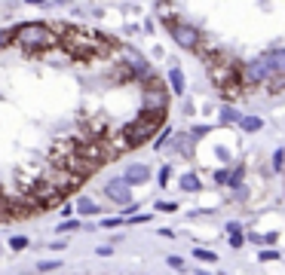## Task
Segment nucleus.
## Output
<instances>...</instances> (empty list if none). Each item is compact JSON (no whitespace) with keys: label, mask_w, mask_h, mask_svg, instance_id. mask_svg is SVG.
Segmentation results:
<instances>
[{"label":"nucleus","mask_w":285,"mask_h":275,"mask_svg":"<svg viewBox=\"0 0 285 275\" xmlns=\"http://www.w3.org/2000/svg\"><path fill=\"white\" fill-rule=\"evenodd\" d=\"M9 248H12V251L28 248V235H12V238H9Z\"/></svg>","instance_id":"obj_14"},{"label":"nucleus","mask_w":285,"mask_h":275,"mask_svg":"<svg viewBox=\"0 0 285 275\" xmlns=\"http://www.w3.org/2000/svg\"><path fill=\"white\" fill-rule=\"evenodd\" d=\"M77 211H80L83 217H89V214H98V205H95L92 199H80V202H77Z\"/></svg>","instance_id":"obj_9"},{"label":"nucleus","mask_w":285,"mask_h":275,"mask_svg":"<svg viewBox=\"0 0 285 275\" xmlns=\"http://www.w3.org/2000/svg\"><path fill=\"white\" fill-rule=\"evenodd\" d=\"M37 269H40V272H49V269H59V263H56V260H43Z\"/></svg>","instance_id":"obj_19"},{"label":"nucleus","mask_w":285,"mask_h":275,"mask_svg":"<svg viewBox=\"0 0 285 275\" xmlns=\"http://www.w3.org/2000/svg\"><path fill=\"white\" fill-rule=\"evenodd\" d=\"M227 229H230V232H227V238H230V245H233V248H239V245L245 242V238H242V232H239V226H236V223H230Z\"/></svg>","instance_id":"obj_11"},{"label":"nucleus","mask_w":285,"mask_h":275,"mask_svg":"<svg viewBox=\"0 0 285 275\" xmlns=\"http://www.w3.org/2000/svg\"><path fill=\"white\" fill-rule=\"evenodd\" d=\"M123 177H126L129 183H144L150 177V168H147V165H141V162H135V165H129V168H126V174H123Z\"/></svg>","instance_id":"obj_7"},{"label":"nucleus","mask_w":285,"mask_h":275,"mask_svg":"<svg viewBox=\"0 0 285 275\" xmlns=\"http://www.w3.org/2000/svg\"><path fill=\"white\" fill-rule=\"evenodd\" d=\"M31 196L37 199V208H49L52 202H59V199H65V193H62V187L52 177H40L37 183H34V190H31Z\"/></svg>","instance_id":"obj_4"},{"label":"nucleus","mask_w":285,"mask_h":275,"mask_svg":"<svg viewBox=\"0 0 285 275\" xmlns=\"http://www.w3.org/2000/svg\"><path fill=\"white\" fill-rule=\"evenodd\" d=\"M169 83H172V92L181 95V92H184V73L178 70V67H172V70H169Z\"/></svg>","instance_id":"obj_8"},{"label":"nucleus","mask_w":285,"mask_h":275,"mask_svg":"<svg viewBox=\"0 0 285 275\" xmlns=\"http://www.w3.org/2000/svg\"><path fill=\"white\" fill-rule=\"evenodd\" d=\"M156 208H159V211H175V202H159Z\"/></svg>","instance_id":"obj_23"},{"label":"nucleus","mask_w":285,"mask_h":275,"mask_svg":"<svg viewBox=\"0 0 285 275\" xmlns=\"http://www.w3.org/2000/svg\"><path fill=\"white\" fill-rule=\"evenodd\" d=\"M74 229H80V220H65L59 226V232H74Z\"/></svg>","instance_id":"obj_18"},{"label":"nucleus","mask_w":285,"mask_h":275,"mask_svg":"<svg viewBox=\"0 0 285 275\" xmlns=\"http://www.w3.org/2000/svg\"><path fill=\"white\" fill-rule=\"evenodd\" d=\"M209 132V125H197V128H193V138H203Z\"/></svg>","instance_id":"obj_22"},{"label":"nucleus","mask_w":285,"mask_h":275,"mask_svg":"<svg viewBox=\"0 0 285 275\" xmlns=\"http://www.w3.org/2000/svg\"><path fill=\"white\" fill-rule=\"evenodd\" d=\"M129 187H132V183H129L126 177H117V180H111L108 187H104V193H108V199L120 202V205H129V202H132V193H129Z\"/></svg>","instance_id":"obj_6"},{"label":"nucleus","mask_w":285,"mask_h":275,"mask_svg":"<svg viewBox=\"0 0 285 275\" xmlns=\"http://www.w3.org/2000/svg\"><path fill=\"white\" fill-rule=\"evenodd\" d=\"M159 125H163L159 119L138 113V119H132L129 125H123V132H126V138H129V144H132V147H141V144H147V141L159 132Z\"/></svg>","instance_id":"obj_3"},{"label":"nucleus","mask_w":285,"mask_h":275,"mask_svg":"<svg viewBox=\"0 0 285 275\" xmlns=\"http://www.w3.org/2000/svg\"><path fill=\"white\" fill-rule=\"evenodd\" d=\"M62 46L68 55H74V58L86 61V58H101V55H108L114 40H104L101 34H92V31H77V28H65L62 34Z\"/></svg>","instance_id":"obj_1"},{"label":"nucleus","mask_w":285,"mask_h":275,"mask_svg":"<svg viewBox=\"0 0 285 275\" xmlns=\"http://www.w3.org/2000/svg\"><path fill=\"white\" fill-rule=\"evenodd\" d=\"M159 183H169V165H163V168H159Z\"/></svg>","instance_id":"obj_21"},{"label":"nucleus","mask_w":285,"mask_h":275,"mask_svg":"<svg viewBox=\"0 0 285 275\" xmlns=\"http://www.w3.org/2000/svg\"><path fill=\"white\" fill-rule=\"evenodd\" d=\"M215 177H218V183H227V180H230V174H227V171H218Z\"/></svg>","instance_id":"obj_24"},{"label":"nucleus","mask_w":285,"mask_h":275,"mask_svg":"<svg viewBox=\"0 0 285 275\" xmlns=\"http://www.w3.org/2000/svg\"><path fill=\"white\" fill-rule=\"evenodd\" d=\"M15 40L25 52H43V49H52L56 46V34H52L46 25L40 22H31V25H22L15 31Z\"/></svg>","instance_id":"obj_2"},{"label":"nucleus","mask_w":285,"mask_h":275,"mask_svg":"<svg viewBox=\"0 0 285 275\" xmlns=\"http://www.w3.org/2000/svg\"><path fill=\"white\" fill-rule=\"evenodd\" d=\"M3 46H6V37H3V34H0V49H3Z\"/></svg>","instance_id":"obj_25"},{"label":"nucleus","mask_w":285,"mask_h":275,"mask_svg":"<svg viewBox=\"0 0 285 275\" xmlns=\"http://www.w3.org/2000/svg\"><path fill=\"white\" fill-rule=\"evenodd\" d=\"M169 31H172V37H175V43H178V46H184V49H197L200 37H203L197 28H190V25H181V22L169 25Z\"/></svg>","instance_id":"obj_5"},{"label":"nucleus","mask_w":285,"mask_h":275,"mask_svg":"<svg viewBox=\"0 0 285 275\" xmlns=\"http://www.w3.org/2000/svg\"><path fill=\"white\" fill-rule=\"evenodd\" d=\"M169 266H175V269H184V260H181V257H169Z\"/></svg>","instance_id":"obj_20"},{"label":"nucleus","mask_w":285,"mask_h":275,"mask_svg":"<svg viewBox=\"0 0 285 275\" xmlns=\"http://www.w3.org/2000/svg\"><path fill=\"white\" fill-rule=\"evenodd\" d=\"M221 119H224V122H239L242 116L236 113V110H233V107H224V110H221Z\"/></svg>","instance_id":"obj_15"},{"label":"nucleus","mask_w":285,"mask_h":275,"mask_svg":"<svg viewBox=\"0 0 285 275\" xmlns=\"http://www.w3.org/2000/svg\"><path fill=\"white\" fill-rule=\"evenodd\" d=\"M273 168H276V171L285 168V150H276V153H273Z\"/></svg>","instance_id":"obj_17"},{"label":"nucleus","mask_w":285,"mask_h":275,"mask_svg":"<svg viewBox=\"0 0 285 275\" xmlns=\"http://www.w3.org/2000/svg\"><path fill=\"white\" fill-rule=\"evenodd\" d=\"M267 89H270V92H282L285 89V70L282 73H273V77L267 80Z\"/></svg>","instance_id":"obj_10"},{"label":"nucleus","mask_w":285,"mask_h":275,"mask_svg":"<svg viewBox=\"0 0 285 275\" xmlns=\"http://www.w3.org/2000/svg\"><path fill=\"white\" fill-rule=\"evenodd\" d=\"M193 254H197V260H203V263H215V254H212V251H206V248H197Z\"/></svg>","instance_id":"obj_16"},{"label":"nucleus","mask_w":285,"mask_h":275,"mask_svg":"<svg viewBox=\"0 0 285 275\" xmlns=\"http://www.w3.org/2000/svg\"><path fill=\"white\" fill-rule=\"evenodd\" d=\"M28 3H43V0H28Z\"/></svg>","instance_id":"obj_26"},{"label":"nucleus","mask_w":285,"mask_h":275,"mask_svg":"<svg viewBox=\"0 0 285 275\" xmlns=\"http://www.w3.org/2000/svg\"><path fill=\"white\" fill-rule=\"evenodd\" d=\"M181 187H184L187 193H197V190H200V177H197V174H184Z\"/></svg>","instance_id":"obj_12"},{"label":"nucleus","mask_w":285,"mask_h":275,"mask_svg":"<svg viewBox=\"0 0 285 275\" xmlns=\"http://www.w3.org/2000/svg\"><path fill=\"white\" fill-rule=\"evenodd\" d=\"M239 122H242L245 132H258V128L264 125V122H261V116H245V119H239Z\"/></svg>","instance_id":"obj_13"}]
</instances>
